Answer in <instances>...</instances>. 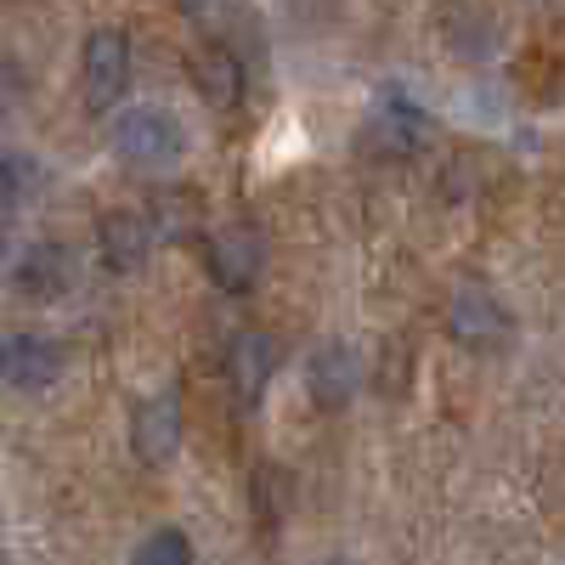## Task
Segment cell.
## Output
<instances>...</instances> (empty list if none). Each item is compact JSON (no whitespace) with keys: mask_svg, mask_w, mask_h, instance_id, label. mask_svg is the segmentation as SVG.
<instances>
[{"mask_svg":"<svg viewBox=\"0 0 565 565\" xmlns=\"http://www.w3.org/2000/svg\"><path fill=\"white\" fill-rule=\"evenodd\" d=\"M114 153L130 170H170L186 153V130L164 108H125L114 119Z\"/></svg>","mask_w":565,"mask_h":565,"instance_id":"6da1fadb","label":"cell"},{"mask_svg":"<svg viewBox=\"0 0 565 565\" xmlns=\"http://www.w3.org/2000/svg\"><path fill=\"white\" fill-rule=\"evenodd\" d=\"M447 322H452V340L469 345V351H503V345L514 340V317H509V306H503L492 289H476V282L452 295Z\"/></svg>","mask_w":565,"mask_h":565,"instance_id":"7a4b0ae2","label":"cell"},{"mask_svg":"<svg viewBox=\"0 0 565 565\" xmlns=\"http://www.w3.org/2000/svg\"><path fill=\"white\" fill-rule=\"evenodd\" d=\"M85 103L90 114H108L119 97H125V85H130V40L119 29H97L85 40Z\"/></svg>","mask_w":565,"mask_h":565,"instance_id":"3957f363","label":"cell"},{"mask_svg":"<svg viewBox=\"0 0 565 565\" xmlns=\"http://www.w3.org/2000/svg\"><path fill=\"white\" fill-rule=\"evenodd\" d=\"M175 447H181V402H175V391L148 396L130 413V452L148 469H164L175 458Z\"/></svg>","mask_w":565,"mask_h":565,"instance_id":"277c9868","label":"cell"},{"mask_svg":"<svg viewBox=\"0 0 565 565\" xmlns=\"http://www.w3.org/2000/svg\"><path fill=\"white\" fill-rule=\"evenodd\" d=\"M260 266H266V244H260L255 226H221L210 238V271L226 295H249Z\"/></svg>","mask_w":565,"mask_h":565,"instance_id":"5b68a950","label":"cell"},{"mask_svg":"<svg viewBox=\"0 0 565 565\" xmlns=\"http://www.w3.org/2000/svg\"><path fill=\"white\" fill-rule=\"evenodd\" d=\"M356 385H362V362H356L351 345L334 340V345L311 351V362H306V396H311L322 413L351 407V402H356Z\"/></svg>","mask_w":565,"mask_h":565,"instance_id":"8992f818","label":"cell"},{"mask_svg":"<svg viewBox=\"0 0 565 565\" xmlns=\"http://www.w3.org/2000/svg\"><path fill=\"white\" fill-rule=\"evenodd\" d=\"M63 367H68V351H63V340H52V334H29V328H18V334L7 340V380H12L18 391L57 385Z\"/></svg>","mask_w":565,"mask_h":565,"instance_id":"52a82bcc","label":"cell"},{"mask_svg":"<svg viewBox=\"0 0 565 565\" xmlns=\"http://www.w3.org/2000/svg\"><path fill=\"white\" fill-rule=\"evenodd\" d=\"M97 244H103V266L125 277V271H136L141 260L153 255V226L141 215H130V210H108L97 221Z\"/></svg>","mask_w":565,"mask_h":565,"instance_id":"ba28073f","label":"cell"},{"mask_svg":"<svg viewBox=\"0 0 565 565\" xmlns=\"http://www.w3.org/2000/svg\"><path fill=\"white\" fill-rule=\"evenodd\" d=\"M271 362H277V351H271V340L260 334V328H244V334L226 345V380H232V391H238L244 407H255L266 396Z\"/></svg>","mask_w":565,"mask_h":565,"instance_id":"9c48e42d","label":"cell"},{"mask_svg":"<svg viewBox=\"0 0 565 565\" xmlns=\"http://www.w3.org/2000/svg\"><path fill=\"white\" fill-rule=\"evenodd\" d=\"M193 79L215 108H238L244 103V63L232 57L226 40H204L193 52Z\"/></svg>","mask_w":565,"mask_h":565,"instance_id":"30bf717a","label":"cell"},{"mask_svg":"<svg viewBox=\"0 0 565 565\" xmlns=\"http://www.w3.org/2000/svg\"><path fill=\"white\" fill-rule=\"evenodd\" d=\"M68 249L63 244H34L18 266H12V289L18 295H29V300H52V295H63L68 289Z\"/></svg>","mask_w":565,"mask_h":565,"instance_id":"8fae6325","label":"cell"},{"mask_svg":"<svg viewBox=\"0 0 565 565\" xmlns=\"http://www.w3.org/2000/svg\"><path fill=\"white\" fill-rule=\"evenodd\" d=\"M130 565H193V537L175 532V526H159L136 543Z\"/></svg>","mask_w":565,"mask_h":565,"instance_id":"7c38bea8","label":"cell"},{"mask_svg":"<svg viewBox=\"0 0 565 565\" xmlns=\"http://www.w3.org/2000/svg\"><path fill=\"white\" fill-rule=\"evenodd\" d=\"M181 7L199 18V29H210V40H226V23L232 18H249L244 0H181Z\"/></svg>","mask_w":565,"mask_h":565,"instance_id":"4fadbf2b","label":"cell"},{"mask_svg":"<svg viewBox=\"0 0 565 565\" xmlns=\"http://www.w3.org/2000/svg\"><path fill=\"white\" fill-rule=\"evenodd\" d=\"M29 175H34V170H29V159L12 148V153H7V210H18V204H23V193H29Z\"/></svg>","mask_w":565,"mask_h":565,"instance_id":"5bb4252c","label":"cell"},{"mask_svg":"<svg viewBox=\"0 0 565 565\" xmlns=\"http://www.w3.org/2000/svg\"><path fill=\"white\" fill-rule=\"evenodd\" d=\"M311 565H351L345 554H328V559H311Z\"/></svg>","mask_w":565,"mask_h":565,"instance_id":"9a60e30c","label":"cell"}]
</instances>
